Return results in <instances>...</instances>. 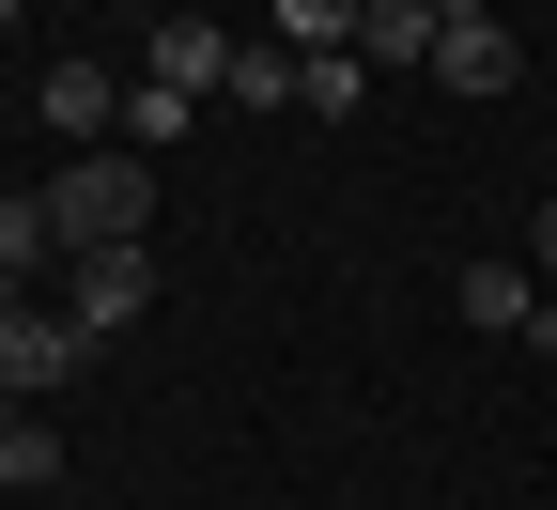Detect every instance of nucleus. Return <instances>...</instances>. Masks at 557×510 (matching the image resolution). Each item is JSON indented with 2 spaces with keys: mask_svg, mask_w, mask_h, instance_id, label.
I'll use <instances>...</instances> for the list:
<instances>
[{
  "mask_svg": "<svg viewBox=\"0 0 557 510\" xmlns=\"http://www.w3.org/2000/svg\"><path fill=\"white\" fill-rule=\"evenodd\" d=\"M47 233L78 248V263L94 248H139V233H156V171H139V156H78V171L47 186Z\"/></svg>",
  "mask_w": 557,
  "mask_h": 510,
  "instance_id": "obj_1",
  "label": "nucleus"
},
{
  "mask_svg": "<svg viewBox=\"0 0 557 510\" xmlns=\"http://www.w3.org/2000/svg\"><path fill=\"white\" fill-rule=\"evenodd\" d=\"M78 356H94V340L62 325V310H0V402H47Z\"/></svg>",
  "mask_w": 557,
  "mask_h": 510,
  "instance_id": "obj_2",
  "label": "nucleus"
},
{
  "mask_svg": "<svg viewBox=\"0 0 557 510\" xmlns=\"http://www.w3.org/2000/svg\"><path fill=\"white\" fill-rule=\"evenodd\" d=\"M139 310H156V263H139V248H94L78 295H62V325H78V340H109V325H139Z\"/></svg>",
  "mask_w": 557,
  "mask_h": 510,
  "instance_id": "obj_3",
  "label": "nucleus"
},
{
  "mask_svg": "<svg viewBox=\"0 0 557 510\" xmlns=\"http://www.w3.org/2000/svg\"><path fill=\"white\" fill-rule=\"evenodd\" d=\"M434 78H449V94H511V78H527V47H511L496 16H449V32H434Z\"/></svg>",
  "mask_w": 557,
  "mask_h": 510,
  "instance_id": "obj_4",
  "label": "nucleus"
},
{
  "mask_svg": "<svg viewBox=\"0 0 557 510\" xmlns=\"http://www.w3.org/2000/svg\"><path fill=\"white\" fill-rule=\"evenodd\" d=\"M47 124L62 139H124V78H109V62H62V78H47Z\"/></svg>",
  "mask_w": 557,
  "mask_h": 510,
  "instance_id": "obj_5",
  "label": "nucleus"
},
{
  "mask_svg": "<svg viewBox=\"0 0 557 510\" xmlns=\"http://www.w3.org/2000/svg\"><path fill=\"white\" fill-rule=\"evenodd\" d=\"M156 78H171V94H218V78H233L218 16H156Z\"/></svg>",
  "mask_w": 557,
  "mask_h": 510,
  "instance_id": "obj_6",
  "label": "nucleus"
},
{
  "mask_svg": "<svg viewBox=\"0 0 557 510\" xmlns=\"http://www.w3.org/2000/svg\"><path fill=\"white\" fill-rule=\"evenodd\" d=\"M218 94H233V109H310V62L263 32V47H233V78H218Z\"/></svg>",
  "mask_w": 557,
  "mask_h": 510,
  "instance_id": "obj_7",
  "label": "nucleus"
},
{
  "mask_svg": "<svg viewBox=\"0 0 557 510\" xmlns=\"http://www.w3.org/2000/svg\"><path fill=\"white\" fill-rule=\"evenodd\" d=\"M47 480H62V433L32 402H0V495H47Z\"/></svg>",
  "mask_w": 557,
  "mask_h": 510,
  "instance_id": "obj_8",
  "label": "nucleus"
},
{
  "mask_svg": "<svg viewBox=\"0 0 557 510\" xmlns=\"http://www.w3.org/2000/svg\"><path fill=\"white\" fill-rule=\"evenodd\" d=\"M357 62H434V0H357Z\"/></svg>",
  "mask_w": 557,
  "mask_h": 510,
  "instance_id": "obj_9",
  "label": "nucleus"
},
{
  "mask_svg": "<svg viewBox=\"0 0 557 510\" xmlns=\"http://www.w3.org/2000/svg\"><path fill=\"white\" fill-rule=\"evenodd\" d=\"M527 310H542L527 263H465V325H511V340H527Z\"/></svg>",
  "mask_w": 557,
  "mask_h": 510,
  "instance_id": "obj_10",
  "label": "nucleus"
},
{
  "mask_svg": "<svg viewBox=\"0 0 557 510\" xmlns=\"http://www.w3.org/2000/svg\"><path fill=\"white\" fill-rule=\"evenodd\" d=\"M263 16H278V47H295V62H325V47H357V0H263Z\"/></svg>",
  "mask_w": 557,
  "mask_h": 510,
  "instance_id": "obj_11",
  "label": "nucleus"
},
{
  "mask_svg": "<svg viewBox=\"0 0 557 510\" xmlns=\"http://www.w3.org/2000/svg\"><path fill=\"white\" fill-rule=\"evenodd\" d=\"M47 248H62V233H47V186H32V201H0V310H16V278H32Z\"/></svg>",
  "mask_w": 557,
  "mask_h": 510,
  "instance_id": "obj_12",
  "label": "nucleus"
},
{
  "mask_svg": "<svg viewBox=\"0 0 557 510\" xmlns=\"http://www.w3.org/2000/svg\"><path fill=\"white\" fill-rule=\"evenodd\" d=\"M186 109H201V94H171V78H139V94H124V139H186Z\"/></svg>",
  "mask_w": 557,
  "mask_h": 510,
  "instance_id": "obj_13",
  "label": "nucleus"
},
{
  "mask_svg": "<svg viewBox=\"0 0 557 510\" xmlns=\"http://www.w3.org/2000/svg\"><path fill=\"white\" fill-rule=\"evenodd\" d=\"M527 263H557V201H542V233H527Z\"/></svg>",
  "mask_w": 557,
  "mask_h": 510,
  "instance_id": "obj_14",
  "label": "nucleus"
},
{
  "mask_svg": "<svg viewBox=\"0 0 557 510\" xmlns=\"http://www.w3.org/2000/svg\"><path fill=\"white\" fill-rule=\"evenodd\" d=\"M449 16H496V0H434V32H449Z\"/></svg>",
  "mask_w": 557,
  "mask_h": 510,
  "instance_id": "obj_15",
  "label": "nucleus"
},
{
  "mask_svg": "<svg viewBox=\"0 0 557 510\" xmlns=\"http://www.w3.org/2000/svg\"><path fill=\"white\" fill-rule=\"evenodd\" d=\"M0 16H16V0H0Z\"/></svg>",
  "mask_w": 557,
  "mask_h": 510,
  "instance_id": "obj_16",
  "label": "nucleus"
}]
</instances>
